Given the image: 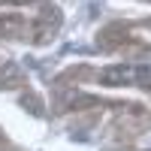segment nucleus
Instances as JSON below:
<instances>
[{
  "label": "nucleus",
  "instance_id": "nucleus-1",
  "mask_svg": "<svg viewBox=\"0 0 151 151\" xmlns=\"http://www.w3.org/2000/svg\"><path fill=\"white\" fill-rule=\"evenodd\" d=\"M0 3H27V0H0Z\"/></svg>",
  "mask_w": 151,
  "mask_h": 151
}]
</instances>
